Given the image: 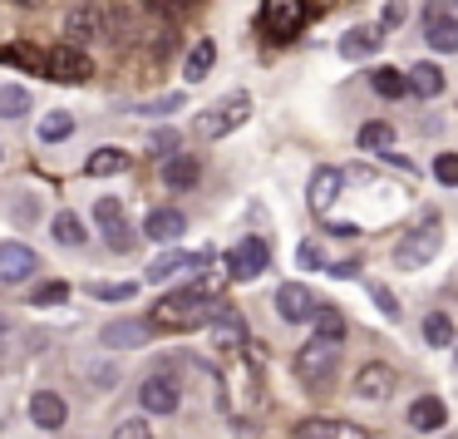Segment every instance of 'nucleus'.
Wrapping results in <instances>:
<instances>
[{
    "label": "nucleus",
    "instance_id": "9",
    "mask_svg": "<svg viewBox=\"0 0 458 439\" xmlns=\"http://www.w3.org/2000/svg\"><path fill=\"white\" fill-rule=\"evenodd\" d=\"M208 331H212V346H222V350H237V346H247V321H242L232 306H222V301H217V311H212Z\"/></svg>",
    "mask_w": 458,
    "mask_h": 439
},
{
    "label": "nucleus",
    "instance_id": "42",
    "mask_svg": "<svg viewBox=\"0 0 458 439\" xmlns=\"http://www.w3.org/2000/svg\"><path fill=\"white\" fill-rule=\"evenodd\" d=\"M296 262H301V267H326V257H320V242H301V247H296Z\"/></svg>",
    "mask_w": 458,
    "mask_h": 439
},
{
    "label": "nucleus",
    "instance_id": "45",
    "mask_svg": "<svg viewBox=\"0 0 458 439\" xmlns=\"http://www.w3.org/2000/svg\"><path fill=\"white\" fill-rule=\"evenodd\" d=\"M330 277H360V262H326Z\"/></svg>",
    "mask_w": 458,
    "mask_h": 439
},
{
    "label": "nucleus",
    "instance_id": "5",
    "mask_svg": "<svg viewBox=\"0 0 458 439\" xmlns=\"http://www.w3.org/2000/svg\"><path fill=\"white\" fill-rule=\"evenodd\" d=\"M45 74H50V80H60V84H84L94 74V65H89V55H84V50L60 45V50L45 55Z\"/></svg>",
    "mask_w": 458,
    "mask_h": 439
},
{
    "label": "nucleus",
    "instance_id": "12",
    "mask_svg": "<svg viewBox=\"0 0 458 439\" xmlns=\"http://www.w3.org/2000/svg\"><path fill=\"white\" fill-rule=\"evenodd\" d=\"M148 336H153V321H109V326L99 331V340H104V346H114V350L148 346Z\"/></svg>",
    "mask_w": 458,
    "mask_h": 439
},
{
    "label": "nucleus",
    "instance_id": "27",
    "mask_svg": "<svg viewBox=\"0 0 458 439\" xmlns=\"http://www.w3.org/2000/svg\"><path fill=\"white\" fill-rule=\"evenodd\" d=\"M99 25H104V15L94 5H84V11H70L64 30H70V40H89V35H99Z\"/></svg>",
    "mask_w": 458,
    "mask_h": 439
},
{
    "label": "nucleus",
    "instance_id": "30",
    "mask_svg": "<svg viewBox=\"0 0 458 439\" xmlns=\"http://www.w3.org/2000/svg\"><path fill=\"white\" fill-rule=\"evenodd\" d=\"M70 133H74L70 114H45L40 129H35V139H40V143H60V139H70Z\"/></svg>",
    "mask_w": 458,
    "mask_h": 439
},
{
    "label": "nucleus",
    "instance_id": "4",
    "mask_svg": "<svg viewBox=\"0 0 458 439\" xmlns=\"http://www.w3.org/2000/svg\"><path fill=\"white\" fill-rule=\"evenodd\" d=\"M335 360H340V340H310V346H301V356H296V375L306 380V385H316V380H326L330 370H335Z\"/></svg>",
    "mask_w": 458,
    "mask_h": 439
},
{
    "label": "nucleus",
    "instance_id": "33",
    "mask_svg": "<svg viewBox=\"0 0 458 439\" xmlns=\"http://www.w3.org/2000/svg\"><path fill=\"white\" fill-rule=\"evenodd\" d=\"M424 336H428V346H454V321H448L444 311H434V316L424 321Z\"/></svg>",
    "mask_w": 458,
    "mask_h": 439
},
{
    "label": "nucleus",
    "instance_id": "29",
    "mask_svg": "<svg viewBox=\"0 0 458 439\" xmlns=\"http://www.w3.org/2000/svg\"><path fill=\"white\" fill-rule=\"evenodd\" d=\"M310 321H316V336L320 340H345V316H340L335 306H316V316H310Z\"/></svg>",
    "mask_w": 458,
    "mask_h": 439
},
{
    "label": "nucleus",
    "instance_id": "48",
    "mask_svg": "<svg viewBox=\"0 0 458 439\" xmlns=\"http://www.w3.org/2000/svg\"><path fill=\"white\" fill-rule=\"evenodd\" d=\"M15 5H40V0H15Z\"/></svg>",
    "mask_w": 458,
    "mask_h": 439
},
{
    "label": "nucleus",
    "instance_id": "34",
    "mask_svg": "<svg viewBox=\"0 0 458 439\" xmlns=\"http://www.w3.org/2000/svg\"><path fill=\"white\" fill-rule=\"evenodd\" d=\"M133 281H89V297H99V301H129L133 297Z\"/></svg>",
    "mask_w": 458,
    "mask_h": 439
},
{
    "label": "nucleus",
    "instance_id": "21",
    "mask_svg": "<svg viewBox=\"0 0 458 439\" xmlns=\"http://www.w3.org/2000/svg\"><path fill=\"white\" fill-rule=\"evenodd\" d=\"M444 419H448V409H444V400H434V395H424V400H414V405H409V425H414L419 435L444 429Z\"/></svg>",
    "mask_w": 458,
    "mask_h": 439
},
{
    "label": "nucleus",
    "instance_id": "31",
    "mask_svg": "<svg viewBox=\"0 0 458 439\" xmlns=\"http://www.w3.org/2000/svg\"><path fill=\"white\" fill-rule=\"evenodd\" d=\"M369 84H375L385 99H399V94H409V80H404L399 70H389V65H379V70L369 74Z\"/></svg>",
    "mask_w": 458,
    "mask_h": 439
},
{
    "label": "nucleus",
    "instance_id": "16",
    "mask_svg": "<svg viewBox=\"0 0 458 439\" xmlns=\"http://www.w3.org/2000/svg\"><path fill=\"white\" fill-rule=\"evenodd\" d=\"M143 232H148L153 242H178L182 232H188V218H182L178 208H153L148 222H143Z\"/></svg>",
    "mask_w": 458,
    "mask_h": 439
},
{
    "label": "nucleus",
    "instance_id": "46",
    "mask_svg": "<svg viewBox=\"0 0 458 439\" xmlns=\"http://www.w3.org/2000/svg\"><path fill=\"white\" fill-rule=\"evenodd\" d=\"M178 149V139H173V133H158V139H153V153H173Z\"/></svg>",
    "mask_w": 458,
    "mask_h": 439
},
{
    "label": "nucleus",
    "instance_id": "43",
    "mask_svg": "<svg viewBox=\"0 0 458 439\" xmlns=\"http://www.w3.org/2000/svg\"><path fill=\"white\" fill-rule=\"evenodd\" d=\"M173 109H182V94H163L158 104H143L139 114H173Z\"/></svg>",
    "mask_w": 458,
    "mask_h": 439
},
{
    "label": "nucleus",
    "instance_id": "28",
    "mask_svg": "<svg viewBox=\"0 0 458 439\" xmlns=\"http://www.w3.org/2000/svg\"><path fill=\"white\" fill-rule=\"evenodd\" d=\"M50 232H55V242H64V247H84V222L74 218V212H55Z\"/></svg>",
    "mask_w": 458,
    "mask_h": 439
},
{
    "label": "nucleus",
    "instance_id": "23",
    "mask_svg": "<svg viewBox=\"0 0 458 439\" xmlns=\"http://www.w3.org/2000/svg\"><path fill=\"white\" fill-rule=\"evenodd\" d=\"M212 65H217V45H212V40H198V45L188 50V65H182V80H188V84H202V80L212 74Z\"/></svg>",
    "mask_w": 458,
    "mask_h": 439
},
{
    "label": "nucleus",
    "instance_id": "41",
    "mask_svg": "<svg viewBox=\"0 0 458 439\" xmlns=\"http://www.w3.org/2000/svg\"><path fill=\"white\" fill-rule=\"evenodd\" d=\"M94 218H99L104 228H109V222H119V218H123V202H119V198H99V202H94Z\"/></svg>",
    "mask_w": 458,
    "mask_h": 439
},
{
    "label": "nucleus",
    "instance_id": "39",
    "mask_svg": "<svg viewBox=\"0 0 458 439\" xmlns=\"http://www.w3.org/2000/svg\"><path fill=\"white\" fill-rule=\"evenodd\" d=\"M104 237H109L114 252H129V247H133V232H129V222H123V218L109 222V232H104Z\"/></svg>",
    "mask_w": 458,
    "mask_h": 439
},
{
    "label": "nucleus",
    "instance_id": "3",
    "mask_svg": "<svg viewBox=\"0 0 458 439\" xmlns=\"http://www.w3.org/2000/svg\"><path fill=\"white\" fill-rule=\"evenodd\" d=\"M301 25H306V5H301V0H261V30L267 35L291 40Z\"/></svg>",
    "mask_w": 458,
    "mask_h": 439
},
{
    "label": "nucleus",
    "instance_id": "7",
    "mask_svg": "<svg viewBox=\"0 0 458 439\" xmlns=\"http://www.w3.org/2000/svg\"><path fill=\"white\" fill-rule=\"evenodd\" d=\"M267 262H271V252H267V242H261V237H242L237 247L227 252V271H232L237 281L261 277V271H267Z\"/></svg>",
    "mask_w": 458,
    "mask_h": 439
},
{
    "label": "nucleus",
    "instance_id": "10",
    "mask_svg": "<svg viewBox=\"0 0 458 439\" xmlns=\"http://www.w3.org/2000/svg\"><path fill=\"white\" fill-rule=\"evenodd\" d=\"M208 262H212L208 247H202V252H158V257H153V267H148V281H168V277H178V271L208 267Z\"/></svg>",
    "mask_w": 458,
    "mask_h": 439
},
{
    "label": "nucleus",
    "instance_id": "1",
    "mask_svg": "<svg viewBox=\"0 0 458 439\" xmlns=\"http://www.w3.org/2000/svg\"><path fill=\"white\" fill-rule=\"evenodd\" d=\"M212 311H217V301H208V287H188V291H173V297H163L158 306H153V331H198L212 321Z\"/></svg>",
    "mask_w": 458,
    "mask_h": 439
},
{
    "label": "nucleus",
    "instance_id": "47",
    "mask_svg": "<svg viewBox=\"0 0 458 439\" xmlns=\"http://www.w3.org/2000/svg\"><path fill=\"white\" fill-rule=\"evenodd\" d=\"M148 5H158V11H182V5H192V0H148Z\"/></svg>",
    "mask_w": 458,
    "mask_h": 439
},
{
    "label": "nucleus",
    "instance_id": "44",
    "mask_svg": "<svg viewBox=\"0 0 458 439\" xmlns=\"http://www.w3.org/2000/svg\"><path fill=\"white\" fill-rule=\"evenodd\" d=\"M399 21H404V0H389V5H385V25H379V30H394Z\"/></svg>",
    "mask_w": 458,
    "mask_h": 439
},
{
    "label": "nucleus",
    "instance_id": "38",
    "mask_svg": "<svg viewBox=\"0 0 458 439\" xmlns=\"http://www.w3.org/2000/svg\"><path fill=\"white\" fill-rule=\"evenodd\" d=\"M64 297H70V287H64V281H45V287L35 291V306H60Z\"/></svg>",
    "mask_w": 458,
    "mask_h": 439
},
{
    "label": "nucleus",
    "instance_id": "2",
    "mask_svg": "<svg viewBox=\"0 0 458 439\" xmlns=\"http://www.w3.org/2000/svg\"><path fill=\"white\" fill-rule=\"evenodd\" d=\"M247 114H251L247 94H227V99H217L212 109H202L192 129H198V139H222V133H232L237 124H247Z\"/></svg>",
    "mask_w": 458,
    "mask_h": 439
},
{
    "label": "nucleus",
    "instance_id": "20",
    "mask_svg": "<svg viewBox=\"0 0 458 439\" xmlns=\"http://www.w3.org/2000/svg\"><path fill=\"white\" fill-rule=\"evenodd\" d=\"M379 40H385V30H379V25H360V30L340 35V55H345V60H365V55L379 50Z\"/></svg>",
    "mask_w": 458,
    "mask_h": 439
},
{
    "label": "nucleus",
    "instance_id": "19",
    "mask_svg": "<svg viewBox=\"0 0 458 439\" xmlns=\"http://www.w3.org/2000/svg\"><path fill=\"white\" fill-rule=\"evenodd\" d=\"M424 21H428V45H434V50H444V55H454L458 50V21L454 15H438V5H428L424 11Z\"/></svg>",
    "mask_w": 458,
    "mask_h": 439
},
{
    "label": "nucleus",
    "instance_id": "8",
    "mask_svg": "<svg viewBox=\"0 0 458 439\" xmlns=\"http://www.w3.org/2000/svg\"><path fill=\"white\" fill-rule=\"evenodd\" d=\"M35 267H40V257H35L25 242H0V281H5V287H15V281H30Z\"/></svg>",
    "mask_w": 458,
    "mask_h": 439
},
{
    "label": "nucleus",
    "instance_id": "32",
    "mask_svg": "<svg viewBox=\"0 0 458 439\" xmlns=\"http://www.w3.org/2000/svg\"><path fill=\"white\" fill-rule=\"evenodd\" d=\"M389 143H394V129H389V124H365V129H360V149L365 153H389Z\"/></svg>",
    "mask_w": 458,
    "mask_h": 439
},
{
    "label": "nucleus",
    "instance_id": "14",
    "mask_svg": "<svg viewBox=\"0 0 458 439\" xmlns=\"http://www.w3.org/2000/svg\"><path fill=\"white\" fill-rule=\"evenodd\" d=\"M296 439H365L360 425H345V419H301L296 425Z\"/></svg>",
    "mask_w": 458,
    "mask_h": 439
},
{
    "label": "nucleus",
    "instance_id": "15",
    "mask_svg": "<svg viewBox=\"0 0 458 439\" xmlns=\"http://www.w3.org/2000/svg\"><path fill=\"white\" fill-rule=\"evenodd\" d=\"M355 390H360L365 400H385L389 390H394V366H385V360H369V366L355 375Z\"/></svg>",
    "mask_w": 458,
    "mask_h": 439
},
{
    "label": "nucleus",
    "instance_id": "40",
    "mask_svg": "<svg viewBox=\"0 0 458 439\" xmlns=\"http://www.w3.org/2000/svg\"><path fill=\"white\" fill-rule=\"evenodd\" d=\"M369 297H375V306L385 311L389 321H399V301H394V291H389V287H379V281H375V287H369Z\"/></svg>",
    "mask_w": 458,
    "mask_h": 439
},
{
    "label": "nucleus",
    "instance_id": "13",
    "mask_svg": "<svg viewBox=\"0 0 458 439\" xmlns=\"http://www.w3.org/2000/svg\"><path fill=\"white\" fill-rule=\"evenodd\" d=\"M139 400H143L148 415H173V409H178V385H173L168 375H148L139 385Z\"/></svg>",
    "mask_w": 458,
    "mask_h": 439
},
{
    "label": "nucleus",
    "instance_id": "36",
    "mask_svg": "<svg viewBox=\"0 0 458 439\" xmlns=\"http://www.w3.org/2000/svg\"><path fill=\"white\" fill-rule=\"evenodd\" d=\"M434 178L448 183V188H458V153H438V159H434Z\"/></svg>",
    "mask_w": 458,
    "mask_h": 439
},
{
    "label": "nucleus",
    "instance_id": "11",
    "mask_svg": "<svg viewBox=\"0 0 458 439\" xmlns=\"http://www.w3.org/2000/svg\"><path fill=\"white\" fill-rule=\"evenodd\" d=\"M316 291L310 287H301V281H286V287L276 291V311H281V321H310L316 316Z\"/></svg>",
    "mask_w": 458,
    "mask_h": 439
},
{
    "label": "nucleus",
    "instance_id": "22",
    "mask_svg": "<svg viewBox=\"0 0 458 439\" xmlns=\"http://www.w3.org/2000/svg\"><path fill=\"white\" fill-rule=\"evenodd\" d=\"M198 178H202L198 159H188V153H168V163H163V183H168V188H192Z\"/></svg>",
    "mask_w": 458,
    "mask_h": 439
},
{
    "label": "nucleus",
    "instance_id": "37",
    "mask_svg": "<svg viewBox=\"0 0 458 439\" xmlns=\"http://www.w3.org/2000/svg\"><path fill=\"white\" fill-rule=\"evenodd\" d=\"M109 439H153V425L148 419H123V425H114Z\"/></svg>",
    "mask_w": 458,
    "mask_h": 439
},
{
    "label": "nucleus",
    "instance_id": "6",
    "mask_svg": "<svg viewBox=\"0 0 458 439\" xmlns=\"http://www.w3.org/2000/svg\"><path fill=\"white\" fill-rule=\"evenodd\" d=\"M438 242H444V232L428 222V228H419V232H409L404 242L394 247V262L404 271H414V267H424V262H434V252H438Z\"/></svg>",
    "mask_w": 458,
    "mask_h": 439
},
{
    "label": "nucleus",
    "instance_id": "24",
    "mask_svg": "<svg viewBox=\"0 0 458 439\" xmlns=\"http://www.w3.org/2000/svg\"><path fill=\"white\" fill-rule=\"evenodd\" d=\"M404 80H409V94H419V99H434V94H444V70H438V65H414Z\"/></svg>",
    "mask_w": 458,
    "mask_h": 439
},
{
    "label": "nucleus",
    "instance_id": "26",
    "mask_svg": "<svg viewBox=\"0 0 458 439\" xmlns=\"http://www.w3.org/2000/svg\"><path fill=\"white\" fill-rule=\"evenodd\" d=\"M123 168H129V153L123 149H99V153L84 159V173H89V178H109V173H123Z\"/></svg>",
    "mask_w": 458,
    "mask_h": 439
},
{
    "label": "nucleus",
    "instance_id": "25",
    "mask_svg": "<svg viewBox=\"0 0 458 439\" xmlns=\"http://www.w3.org/2000/svg\"><path fill=\"white\" fill-rule=\"evenodd\" d=\"M0 65H15V70L45 74V50H35V45H0Z\"/></svg>",
    "mask_w": 458,
    "mask_h": 439
},
{
    "label": "nucleus",
    "instance_id": "18",
    "mask_svg": "<svg viewBox=\"0 0 458 439\" xmlns=\"http://www.w3.org/2000/svg\"><path fill=\"white\" fill-rule=\"evenodd\" d=\"M340 183H345V173H340V168H316V173H310V193H306L310 208H316V212H330Z\"/></svg>",
    "mask_w": 458,
    "mask_h": 439
},
{
    "label": "nucleus",
    "instance_id": "35",
    "mask_svg": "<svg viewBox=\"0 0 458 439\" xmlns=\"http://www.w3.org/2000/svg\"><path fill=\"white\" fill-rule=\"evenodd\" d=\"M25 109H30V94H25V90H15V84H11V90L0 94V114H11V119H21Z\"/></svg>",
    "mask_w": 458,
    "mask_h": 439
},
{
    "label": "nucleus",
    "instance_id": "17",
    "mask_svg": "<svg viewBox=\"0 0 458 439\" xmlns=\"http://www.w3.org/2000/svg\"><path fill=\"white\" fill-rule=\"evenodd\" d=\"M30 419L45 429V435L64 429V400L55 395V390H40V395H30Z\"/></svg>",
    "mask_w": 458,
    "mask_h": 439
}]
</instances>
